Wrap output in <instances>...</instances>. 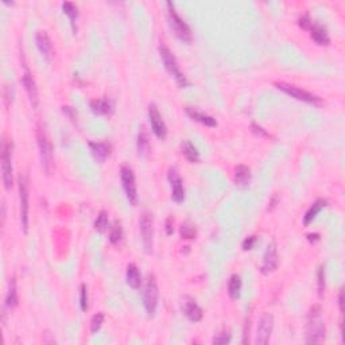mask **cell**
Wrapping results in <instances>:
<instances>
[{"label": "cell", "mask_w": 345, "mask_h": 345, "mask_svg": "<svg viewBox=\"0 0 345 345\" xmlns=\"http://www.w3.org/2000/svg\"><path fill=\"white\" fill-rule=\"evenodd\" d=\"M325 323L321 314V306L314 305L308 314V327H306V342L318 344L325 340Z\"/></svg>", "instance_id": "1"}, {"label": "cell", "mask_w": 345, "mask_h": 345, "mask_svg": "<svg viewBox=\"0 0 345 345\" xmlns=\"http://www.w3.org/2000/svg\"><path fill=\"white\" fill-rule=\"evenodd\" d=\"M36 135V144H38V150H40V158L41 165H42L43 171L46 174H50L54 167V154H53V146L51 142L47 137L46 131L43 129L41 124H36L35 129Z\"/></svg>", "instance_id": "2"}, {"label": "cell", "mask_w": 345, "mask_h": 345, "mask_svg": "<svg viewBox=\"0 0 345 345\" xmlns=\"http://www.w3.org/2000/svg\"><path fill=\"white\" fill-rule=\"evenodd\" d=\"M159 54H161L163 66H165V69L167 70V73L174 77V80H176V83L178 84V86H180V88H187V86L190 85L189 80L186 79V75L181 72L180 65H178L176 55L172 54V51L170 50L169 47L166 46V45H163V43L159 45Z\"/></svg>", "instance_id": "3"}, {"label": "cell", "mask_w": 345, "mask_h": 345, "mask_svg": "<svg viewBox=\"0 0 345 345\" xmlns=\"http://www.w3.org/2000/svg\"><path fill=\"white\" fill-rule=\"evenodd\" d=\"M167 7V21H169V26L171 31L174 32V35L182 42L190 43L191 42V30L189 27L186 22L181 18L178 12L176 10V6L171 2L166 3Z\"/></svg>", "instance_id": "4"}, {"label": "cell", "mask_w": 345, "mask_h": 345, "mask_svg": "<svg viewBox=\"0 0 345 345\" xmlns=\"http://www.w3.org/2000/svg\"><path fill=\"white\" fill-rule=\"evenodd\" d=\"M0 162H2V180H3L6 190H11L14 185V167H12V142L3 138L2 140V152H0Z\"/></svg>", "instance_id": "5"}, {"label": "cell", "mask_w": 345, "mask_h": 345, "mask_svg": "<svg viewBox=\"0 0 345 345\" xmlns=\"http://www.w3.org/2000/svg\"><path fill=\"white\" fill-rule=\"evenodd\" d=\"M143 306L144 310L147 313L148 317H154L157 309H158V299H159V288L157 278L154 274H148L146 284H144L143 294Z\"/></svg>", "instance_id": "6"}, {"label": "cell", "mask_w": 345, "mask_h": 345, "mask_svg": "<svg viewBox=\"0 0 345 345\" xmlns=\"http://www.w3.org/2000/svg\"><path fill=\"white\" fill-rule=\"evenodd\" d=\"M19 187V216H21V226L23 234H29V181L27 177L21 174L18 178Z\"/></svg>", "instance_id": "7"}, {"label": "cell", "mask_w": 345, "mask_h": 345, "mask_svg": "<svg viewBox=\"0 0 345 345\" xmlns=\"http://www.w3.org/2000/svg\"><path fill=\"white\" fill-rule=\"evenodd\" d=\"M140 236H142V245L147 255L152 254L154 250V219L150 212H143L139 220Z\"/></svg>", "instance_id": "8"}, {"label": "cell", "mask_w": 345, "mask_h": 345, "mask_svg": "<svg viewBox=\"0 0 345 345\" xmlns=\"http://www.w3.org/2000/svg\"><path fill=\"white\" fill-rule=\"evenodd\" d=\"M120 178H122L123 190L126 193V197L128 200L129 205L137 206L138 205V189L137 181H135V174L133 170L128 165H123L120 167Z\"/></svg>", "instance_id": "9"}, {"label": "cell", "mask_w": 345, "mask_h": 345, "mask_svg": "<svg viewBox=\"0 0 345 345\" xmlns=\"http://www.w3.org/2000/svg\"><path fill=\"white\" fill-rule=\"evenodd\" d=\"M274 85L277 86L278 89L284 92L289 96L294 97L297 100L303 101V103H308V104H320L321 99L316 94L310 93L308 90L302 89L299 86L294 85V84H288L283 83V81H277V83H274Z\"/></svg>", "instance_id": "10"}, {"label": "cell", "mask_w": 345, "mask_h": 345, "mask_svg": "<svg viewBox=\"0 0 345 345\" xmlns=\"http://www.w3.org/2000/svg\"><path fill=\"white\" fill-rule=\"evenodd\" d=\"M148 120H150L151 129H152L155 137L161 140H165L167 137V127H166V123L162 118L158 107L154 103H151L148 105Z\"/></svg>", "instance_id": "11"}, {"label": "cell", "mask_w": 345, "mask_h": 345, "mask_svg": "<svg viewBox=\"0 0 345 345\" xmlns=\"http://www.w3.org/2000/svg\"><path fill=\"white\" fill-rule=\"evenodd\" d=\"M274 328V317L270 313H264L258 322V332H256L255 342L258 345L269 344Z\"/></svg>", "instance_id": "12"}, {"label": "cell", "mask_w": 345, "mask_h": 345, "mask_svg": "<svg viewBox=\"0 0 345 345\" xmlns=\"http://www.w3.org/2000/svg\"><path fill=\"white\" fill-rule=\"evenodd\" d=\"M167 178H169L170 186H171V200L177 204H182L185 200V187H183V181L177 169L170 167Z\"/></svg>", "instance_id": "13"}, {"label": "cell", "mask_w": 345, "mask_h": 345, "mask_svg": "<svg viewBox=\"0 0 345 345\" xmlns=\"http://www.w3.org/2000/svg\"><path fill=\"white\" fill-rule=\"evenodd\" d=\"M22 85L25 86V90L27 96H29L30 104L32 108H38L40 104V93H38V88H36L35 80L32 77L30 69L25 65V72L22 74Z\"/></svg>", "instance_id": "14"}, {"label": "cell", "mask_w": 345, "mask_h": 345, "mask_svg": "<svg viewBox=\"0 0 345 345\" xmlns=\"http://www.w3.org/2000/svg\"><path fill=\"white\" fill-rule=\"evenodd\" d=\"M278 267V250L275 241H271L266 248V252L263 255V262L260 266V273L264 275L274 273Z\"/></svg>", "instance_id": "15"}, {"label": "cell", "mask_w": 345, "mask_h": 345, "mask_svg": "<svg viewBox=\"0 0 345 345\" xmlns=\"http://www.w3.org/2000/svg\"><path fill=\"white\" fill-rule=\"evenodd\" d=\"M182 312L183 314L191 321V322H200L204 317V313L202 309L198 306V303L196 302V299L186 295L183 297L182 299Z\"/></svg>", "instance_id": "16"}, {"label": "cell", "mask_w": 345, "mask_h": 345, "mask_svg": "<svg viewBox=\"0 0 345 345\" xmlns=\"http://www.w3.org/2000/svg\"><path fill=\"white\" fill-rule=\"evenodd\" d=\"M89 148L93 158L100 163H104L112 152L111 144L107 142H89Z\"/></svg>", "instance_id": "17"}, {"label": "cell", "mask_w": 345, "mask_h": 345, "mask_svg": "<svg viewBox=\"0 0 345 345\" xmlns=\"http://www.w3.org/2000/svg\"><path fill=\"white\" fill-rule=\"evenodd\" d=\"M36 47L43 57L46 58L47 61H50L51 55H53V43H51L50 36L47 35L46 31H38L35 35Z\"/></svg>", "instance_id": "18"}, {"label": "cell", "mask_w": 345, "mask_h": 345, "mask_svg": "<svg viewBox=\"0 0 345 345\" xmlns=\"http://www.w3.org/2000/svg\"><path fill=\"white\" fill-rule=\"evenodd\" d=\"M308 30L310 31V36H312L314 42H317L318 45H329L331 38H329V34H328V30L325 26L312 21Z\"/></svg>", "instance_id": "19"}, {"label": "cell", "mask_w": 345, "mask_h": 345, "mask_svg": "<svg viewBox=\"0 0 345 345\" xmlns=\"http://www.w3.org/2000/svg\"><path fill=\"white\" fill-rule=\"evenodd\" d=\"M19 305V295H18V286H16V278L15 275L11 278L10 283H8V291L6 295V301H4V309L12 310Z\"/></svg>", "instance_id": "20"}, {"label": "cell", "mask_w": 345, "mask_h": 345, "mask_svg": "<svg viewBox=\"0 0 345 345\" xmlns=\"http://www.w3.org/2000/svg\"><path fill=\"white\" fill-rule=\"evenodd\" d=\"M90 109L94 115L109 116L113 113V104L108 99H94L90 100Z\"/></svg>", "instance_id": "21"}, {"label": "cell", "mask_w": 345, "mask_h": 345, "mask_svg": "<svg viewBox=\"0 0 345 345\" xmlns=\"http://www.w3.org/2000/svg\"><path fill=\"white\" fill-rule=\"evenodd\" d=\"M235 183L240 187H247L251 181V170L245 165H237L234 174Z\"/></svg>", "instance_id": "22"}, {"label": "cell", "mask_w": 345, "mask_h": 345, "mask_svg": "<svg viewBox=\"0 0 345 345\" xmlns=\"http://www.w3.org/2000/svg\"><path fill=\"white\" fill-rule=\"evenodd\" d=\"M186 113L187 116L194 120V122H198L204 124L206 127H217V122H216V119H213L212 116L206 115V113H202V112L197 111V109H194L191 107H186Z\"/></svg>", "instance_id": "23"}, {"label": "cell", "mask_w": 345, "mask_h": 345, "mask_svg": "<svg viewBox=\"0 0 345 345\" xmlns=\"http://www.w3.org/2000/svg\"><path fill=\"white\" fill-rule=\"evenodd\" d=\"M126 280L127 284L131 289H133V290H138L140 288V284H142V275H140V271L137 267V264L129 263L128 266H127Z\"/></svg>", "instance_id": "24"}, {"label": "cell", "mask_w": 345, "mask_h": 345, "mask_svg": "<svg viewBox=\"0 0 345 345\" xmlns=\"http://www.w3.org/2000/svg\"><path fill=\"white\" fill-rule=\"evenodd\" d=\"M328 205L327 200H323V198H318L316 202H313L312 206H310L308 210H306L305 216H303V225L309 226L310 223H312L313 220L316 219L317 215L322 210L325 206Z\"/></svg>", "instance_id": "25"}, {"label": "cell", "mask_w": 345, "mask_h": 345, "mask_svg": "<svg viewBox=\"0 0 345 345\" xmlns=\"http://www.w3.org/2000/svg\"><path fill=\"white\" fill-rule=\"evenodd\" d=\"M181 150L182 154L185 155V158L190 163H198L200 162V152H198L197 147L191 143L190 140H183L181 144Z\"/></svg>", "instance_id": "26"}, {"label": "cell", "mask_w": 345, "mask_h": 345, "mask_svg": "<svg viewBox=\"0 0 345 345\" xmlns=\"http://www.w3.org/2000/svg\"><path fill=\"white\" fill-rule=\"evenodd\" d=\"M241 291V278L240 275L234 274L232 277L229 278V282H228V294L232 299H237L240 297Z\"/></svg>", "instance_id": "27"}, {"label": "cell", "mask_w": 345, "mask_h": 345, "mask_svg": "<svg viewBox=\"0 0 345 345\" xmlns=\"http://www.w3.org/2000/svg\"><path fill=\"white\" fill-rule=\"evenodd\" d=\"M62 10H64V12L69 16V19H70V25H72V29H73V32H77V27H75V21H77V18H79V8H77V6H75L74 3H70V2H65V3H62Z\"/></svg>", "instance_id": "28"}, {"label": "cell", "mask_w": 345, "mask_h": 345, "mask_svg": "<svg viewBox=\"0 0 345 345\" xmlns=\"http://www.w3.org/2000/svg\"><path fill=\"white\" fill-rule=\"evenodd\" d=\"M138 151H139V155H146L147 154L148 151V147H150V142H148V135H147V131H146V128L144 127H142L139 131V133H138Z\"/></svg>", "instance_id": "29"}, {"label": "cell", "mask_w": 345, "mask_h": 345, "mask_svg": "<svg viewBox=\"0 0 345 345\" xmlns=\"http://www.w3.org/2000/svg\"><path fill=\"white\" fill-rule=\"evenodd\" d=\"M108 228H109V219H108V213L105 210H101L97 216V219L94 220V229L100 234H104L107 232Z\"/></svg>", "instance_id": "30"}, {"label": "cell", "mask_w": 345, "mask_h": 345, "mask_svg": "<svg viewBox=\"0 0 345 345\" xmlns=\"http://www.w3.org/2000/svg\"><path fill=\"white\" fill-rule=\"evenodd\" d=\"M180 235L185 240H191V239H196V236H197V229H196L194 224H191L190 221H185L180 226Z\"/></svg>", "instance_id": "31"}, {"label": "cell", "mask_w": 345, "mask_h": 345, "mask_svg": "<svg viewBox=\"0 0 345 345\" xmlns=\"http://www.w3.org/2000/svg\"><path fill=\"white\" fill-rule=\"evenodd\" d=\"M123 237V226L122 223L116 220L113 225L111 228V232H109V241H111L112 244H119L120 241H122Z\"/></svg>", "instance_id": "32"}, {"label": "cell", "mask_w": 345, "mask_h": 345, "mask_svg": "<svg viewBox=\"0 0 345 345\" xmlns=\"http://www.w3.org/2000/svg\"><path fill=\"white\" fill-rule=\"evenodd\" d=\"M103 323H104V314L103 313H96L92 317V320H90V333H97L103 327Z\"/></svg>", "instance_id": "33"}, {"label": "cell", "mask_w": 345, "mask_h": 345, "mask_svg": "<svg viewBox=\"0 0 345 345\" xmlns=\"http://www.w3.org/2000/svg\"><path fill=\"white\" fill-rule=\"evenodd\" d=\"M80 308L83 312H86L89 308V298H88V289L86 284L83 283L80 286Z\"/></svg>", "instance_id": "34"}, {"label": "cell", "mask_w": 345, "mask_h": 345, "mask_svg": "<svg viewBox=\"0 0 345 345\" xmlns=\"http://www.w3.org/2000/svg\"><path fill=\"white\" fill-rule=\"evenodd\" d=\"M14 86L12 85H4L3 88V103L6 105V108L10 107L12 104V100H14Z\"/></svg>", "instance_id": "35"}, {"label": "cell", "mask_w": 345, "mask_h": 345, "mask_svg": "<svg viewBox=\"0 0 345 345\" xmlns=\"http://www.w3.org/2000/svg\"><path fill=\"white\" fill-rule=\"evenodd\" d=\"M231 333L229 332H220L219 334H216L215 338H213V344L215 345H224V344H228V342L231 341Z\"/></svg>", "instance_id": "36"}, {"label": "cell", "mask_w": 345, "mask_h": 345, "mask_svg": "<svg viewBox=\"0 0 345 345\" xmlns=\"http://www.w3.org/2000/svg\"><path fill=\"white\" fill-rule=\"evenodd\" d=\"M317 278H318V294H320V297H322L323 291H325V266L323 264L318 270Z\"/></svg>", "instance_id": "37"}, {"label": "cell", "mask_w": 345, "mask_h": 345, "mask_svg": "<svg viewBox=\"0 0 345 345\" xmlns=\"http://www.w3.org/2000/svg\"><path fill=\"white\" fill-rule=\"evenodd\" d=\"M256 241H258V237H256L255 235H251V236L245 237L244 241H243V244H241V247H243L244 251H251L252 248L255 247Z\"/></svg>", "instance_id": "38"}, {"label": "cell", "mask_w": 345, "mask_h": 345, "mask_svg": "<svg viewBox=\"0 0 345 345\" xmlns=\"http://www.w3.org/2000/svg\"><path fill=\"white\" fill-rule=\"evenodd\" d=\"M165 229H166V235H172V232H174V219L172 217H167L166 219V223H165Z\"/></svg>", "instance_id": "39"}, {"label": "cell", "mask_w": 345, "mask_h": 345, "mask_svg": "<svg viewBox=\"0 0 345 345\" xmlns=\"http://www.w3.org/2000/svg\"><path fill=\"white\" fill-rule=\"evenodd\" d=\"M310 23H312V19H310L309 14H305V15H303V16H302L301 19H299V26H301V27L303 30L309 29Z\"/></svg>", "instance_id": "40"}, {"label": "cell", "mask_w": 345, "mask_h": 345, "mask_svg": "<svg viewBox=\"0 0 345 345\" xmlns=\"http://www.w3.org/2000/svg\"><path fill=\"white\" fill-rule=\"evenodd\" d=\"M62 111H64V113H66V115L70 118V120L72 122H74V118H75V112L73 111L72 107H62Z\"/></svg>", "instance_id": "41"}, {"label": "cell", "mask_w": 345, "mask_h": 345, "mask_svg": "<svg viewBox=\"0 0 345 345\" xmlns=\"http://www.w3.org/2000/svg\"><path fill=\"white\" fill-rule=\"evenodd\" d=\"M251 127H252V131L258 133V135H262V137H269V133H267L266 131L262 128V127L256 126V124H252Z\"/></svg>", "instance_id": "42"}, {"label": "cell", "mask_w": 345, "mask_h": 345, "mask_svg": "<svg viewBox=\"0 0 345 345\" xmlns=\"http://www.w3.org/2000/svg\"><path fill=\"white\" fill-rule=\"evenodd\" d=\"M338 309L340 312L344 313V290H340V294H338Z\"/></svg>", "instance_id": "43"}, {"label": "cell", "mask_w": 345, "mask_h": 345, "mask_svg": "<svg viewBox=\"0 0 345 345\" xmlns=\"http://www.w3.org/2000/svg\"><path fill=\"white\" fill-rule=\"evenodd\" d=\"M306 237H308V240H309L310 243H314V241L320 240V235L318 234H309Z\"/></svg>", "instance_id": "44"}]
</instances>
